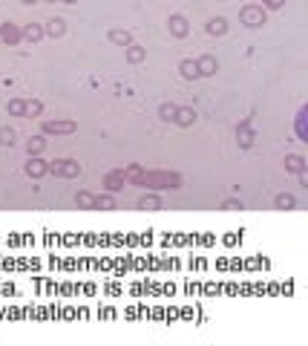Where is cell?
Returning <instances> with one entry per match:
<instances>
[{
    "label": "cell",
    "instance_id": "obj_14",
    "mask_svg": "<svg viewBox=\"0 0 308 346\" xmlns=\"http://www.w3.org/2000/svg\"><path fill=\"white\" fill-rule=\"evenodd\" d=\"M285 168H288L291 173H302V170H305V159L294 153V156H288V159H285Z\"/></svg>",
    "mask_w": 308,
    "mask_h": 346
},
{
    "label": "cell",
    "instance_id": "obj_12",
    "mask_svg": "<svg viewBox=\"0 0 308 346\" xmlns=\"http://www.w3.org/2000/svg\"><path fill=\"white\" fill-rule=\"evenodd\" d=\"M110 41H113V44H118V46H130L132 44L130 32H124V29H110Z\"/></svg>",
    "mask_w": 308,
    "mask_h": 346
},
{
    "label": "cell",
    "instance_id": "obj_22",
    "mask_svg": "<svg viewBox=\"0 0 308 346\" xmlns=\"http://www.w3.org/2000/svg\"><path fill=\"white\" fill-rule=\"evenodd\" d=\"M176 110H179L176 104H161L159 107V115L164 118V121H173V118H176Z\"/></svg>",
    "mask_w": 308,
    "mask_h": 346
},
{
    "label": "cell",
    "instance_id": "obj_21",
    "mask_svg": "<svg viewBox=\"0 0 308 346\" xmlns=\"http://www.w3.org/2000/svg\"><path fill=\"white\" fill-rule=\"evenodd\" d=\"M95 208H98V211H113L115 199H113V196H95Z\"/></svg>",
    "mask_w": 308,
    "mask_h": 346
},
{
    "label": "cell",
    "instance_id": "obj_30",
    "mask_svg": "<svg viewBox=\"0 0 308 346\" xmlns=\"http://www.w3.org/2000/svg\"><path fill=\"white\" fill-rule=\"evenodd\" d=\"M23 3H38V0H23Z\"/></svg>",
    "mask_w": 308,
    "mask_h": 346
},
{
    "label": "cell",
    "instance_id": "obj_26",
    "mask_svg": "<svg viewBox=\"0 0 308 346\" xmlns=\"http://www.w3.org/2000/svg\"><path fill=\"white\" fill-rule=\"evenodd\" d=\"M41 110H44V104H41V101H26V115H38Z\"/></svg>",
    "mask_w": 308,
    "mask_h": 346
},
{
    "label": "cell",
    "instance_id": "obj_3",
    "mask_svg": "<svg viewBox=\"0 0 308 346\" xmlns=\"http://www.w3.org/2000/svg\"><path fill=\"white\" fill-rule=\"evenodd\" d=\"M55 173H61V176H78L81 173V165L78 162H72V159H61V162H55L52 165Z\"/></svg>",
    "mask_w": 308,
    "mask_h": 346
},
{
    "label": "cell",
    "instance_id": "obj_24",
    "mask_svg": "<svg viewBox=\"0 0 308 346\" xmlns=\"http://www.w3.org/2000/svg\"><path fill=\"white\" fill-rule=\"evenodd\" d=\"M9 113L12 115H23V113H26V101H20V98L9 101Z\"/></svg>",
    "mask_w": 308,
    "mask_h": 346
},
{
    "label": "cell",
    "instance_id": "obj_17",
    "mask_svg": "<svg viewBox=\"0 0 308 346\" xmlns=\"http://www.w3.org/2000/svg\"><path fill=\"white\" fill-rule=\"evenodd\" d=\"M236 136H239V147H251V144H254V133H251V130H248V124H242L236 130Z\"/></svg>",
    "mask_w": 308,
    "mask_h": 346
},
{
    "label": "cell",
    "instance_id": "obj_4",
    "mask_svg": "<svg viewBox=\"0 0 308 346\" xmlns=\"http://www.w3.org/2000/svg\"><path fill=\"white\" fill-rule=\"evenodd\" d=\"M196 70H199V75H216L219 64H216V58H213V55H202V58L196 61Z\"/></svg>",
    "mask_w": 308,
    "mask_h": 346
},
{
    "label": "cell",
    "instance_id": "obj_8",
    "mask_svg": "<svg viewBox=\"0 0 308 346\" xmlns=\"http://www.w3.org/2000/svg\"><path fill=\"white\" fill-rule=\"evenodd\" d=\"M20 35H23V32H20L18 26H12V23H3V29H0V38H3L6 44H18Z\"/></svg>",
    "mask_w": 308,
    "mask_h": 346
},
{
    "label": "cell",
    "instance_id": "obj_20",
    "mask_svg": "<svg viewBox=\"0 0 308 346\" xmlns=\"http://www.w3.org/2000/svg\"><path fill=\"white\" fill-rule=\"evenodd\" d=\"M75 205H78V208H95V196L87 194V191H81V194L75 196Z\"/></svg>",
    "mask_w": 308,
    "mask_h": 346
},
{
    "label": "cell",
    "instance_id": "obj_10",
    "mask_svg": "<svg viewBox=\"0 0 308 346\" xmlns=\"http://www.w3.org/2000/svg\"><path fill=\"white\" fill-rule=\"evenodd\" d=\"M179 70H182V78H187V81L199 78V70H196V61H190V58H185V61L179 64Z\"/></svg>",
    "mask_w": 308,
    "mask_h": 346
},
{
    "label": "cell",
    "instance_id": "obj_15",
    "mask_svg": "<svg viewBox=\"0 0 308 346\" xmlns=\"http://www.w3.org/2000/svg\"><path fill=\"white\" fill-rule=\"evenodd\" d=\"M305 113H308V107H299V113H297V136L302 139V142H308V133H305Z\"/></svg>",
    "mask_w": 308,
    "mask_h": 346
},
{
    "label": "cell",
    "instance_id": "obj_1",
    "mask_svg": "<svg viewBox=\"0 0 308 346\" xmlns=\"http://www.w3.org/2000/svg\"><path fill=\"white\" fill-rule=\"evenodd\" d=\"M239 20H242L248 29L262 26V23H265V9H262V6H254V3H251V6H245V9L239 12Z\"/></svg>",
    "mask_w": 308,
    "mask_h": 346
},
{
    "label": "cell",
    "instance_id": "obj_23",
    "mask_svg": "<svg viewBox=\"0 0 308 346\" xmlns=\"http://www.w3.org/2000/svg\"><path fill=\"white\" fill-rule=\"evenodd\" d=\"M23 38H29V41H41V38H44V29L38 26V23H32V26L23 29Z\"/></svg>",
    "mask_w": 308,
    "mask_h": 346
},
{
    "label": "cell",
    "instance_id": "obj_6",
    "mask_svg": "<svg viewBox=\"0 0 308 346\" xmlns=\"http://www.w3.org/2000/svg\"><path fill=\"white\" fill-rule=\"evenodd\" d=\"M173 121H176L179 127H190V124L196 121V110H193V107H179Z\"/></svg>",
    "mask_w": 308,
    "mask_h": 346
},
{
    "label": "cell",
    "instance_id": "obj_28",
    "mask_svg": "<svg viewBox=\"0 0 308 346\" xmlns=\"http://www.w3.org/2000/svg\"><path fill=\"white\" fill-rule=\"evenodd\" d=\"M222 208H225V211H236V208H242V205H239L236 199H228V202L222 205Z\"/></svg>",
    "mask_w": 308,
    "mask_h": 346
},
{
    "label": "cell",
    "instance_id": "obj_18",
    "mask_svg": "<svg viewBox=\"0 0 308 346\" xmlns=\"http://www.w3.org/2000/svg\"><path fill=\"white\" fill-rule=\"evenodd\" d=\"M15 139H18V133H15V130L0 127V147H12V144H15Z\"/></svg>",
    "mask_w": 308,
    "mask_h": 346
},
{
    "label": "cell",
    "instance_id": "obj_13",
    "mask_svg": "<svg viewBox=\"0 0 308 346\" xmlns=\"http://www.w3.org/2000/svg\"><path fill=\"white\" fill-rule=\"evenodd\" d=\"M63 18H52L49 23H46V29H44V35H52V38H58V35H63Z\"/></svg>",
    "mask_w": 308,
    "mask_h": 346
},
{
    "label": "cell",
    "instance_id": "obj_25",
    "mask_svg": "<svg viewBox=\"0 0 308 346\" xmlns=\"http://www.w3.org/2000/svg\"><path fill=\"white\" fill-rule=\"evenodd\" d=\"M44 147H46L44 139H29V142H26V150H29V153H41Z\"/></svg>",
    "mask_w": 308,
    "mask_h": 346
},
{
    "label": "cell",
    "instance_id": "obj_7",
    "mask_svg": "<svg viewBox=\"0 0 308 346\" xmlns=\"http://www.w3.org/2000/svg\"><path fill=\"white\" fill-rule=\"evenodd\" d=\"M46 170H49V165H46V162H41V159H29V162H26V173H29V176L41 179Z\"/></svg>",
    "mask_w": 308,
    "mask_h": 346
},
{
    "label": "cell",
    "instance_id": "obj_16",
    "mask_svg": "<svg viewBox=\"0 0 308 346\" xmlns=\"http://www.w3.org/2000/svg\"><path fill=\"white\" fill-rule=\"evenodd\" d=\"M273 202H277V208H280V211H291V208L297 205V199H294L291 194H277V199H273Z\"/></svg>",
    "mask_w": 308,
    "mask_h": 346
},
{
    "label": "cell",
    "instance_id": "obj_19",
    "mask_svg": "<svg viewBox=\"0 0 308 346\" xmlns=\"http://www.w3.org/2000/svg\"><path fill=\"white\" fill-rule=\"evenodd\" d=\"M139 208H144V211H159V208H161V199H156V196H141V199H139Z\"/></svg>",
    "mask_w": 308,
    "mask_h": 346
},
{
    "label": "cell",
    "instance_id": "obj_5",
    "mask_svg": "<svg viewBox=\"0 0 308 346\" xmlns=\"http://www.w3.org/2000/svg\"><path fill=\"white\" fill-rule=\"evenodd\" d=\"M167 26H170V35H176V38H185L187 35V20L182 18V15H170V20H167Z\"/></svg>",
    "mask_w": 308,
    "mask_h": 346
},
{
    "label": "cell",
    "instance_id": "obj_2",
    "mask_svg": "<svg viewBox=\"0 0 308 346\" xmlns=\"http://www.w3.org/2000/svg\"><path fill=\"white\" fill-rule=\"evenodd\" d=\"M75 130H78V124H75V121H46V124H44V133H49V136L75 133Z\"/></svg>",
    "mask_w": 308,
    "mask_h": 346
},
{
    "label": "cell",
    "instance_id": "obj_27",
    "mask_svg": "<svg viewBox=\"0 0 308 346\" xmlns=\"http://www.w3.org/2000/svg\"><path fill=\"white\" fill-rule=\"evenodd\" d=\"M285 0H262V9H282Z\"/></svg>",
    "mask_w": 308,
    "mask_h": 346
},
{
    "label": "cell",
    "instance_id": "obj_9",
    "mask_svg": "<svg viewBox=\"0 0 308 346\" xmlns=\"http://www.w3.org/2000/svg\"><path fill=\"white\" fill-rule=\"evenodd\" d=\"M204 29H208V35H225V32H228V20L225 18H211Z\"/></svg>",
    "mask_w": 308,
    "mask_h": 346
},
{
    "label": "cell",
    "instance_id": "obj_11",
    "mask_svg": "<svg viewBox=\"0 0 308 346\" xmlns=\"http://www.w3.org/2000/svg\"><path fill=\"white\" fill-rule=\"evenodd\" d=\"M124 49H127V61L130 64H141L144 61V46H139V44H130V46H124Z\"/></svg>",
    "mask_w": 308,
    "mask_h": 346
},
{
    "label": "cell",
    "instance_id": "obj_29",
    "mask_svg": "<svg viewBox=\"0 0 308 346\" xmlns=\"http://www.w3.org/2000/svg\"><path fill=\"white\" fill-rule=\"evenodd\" d=\"M61 3H78V0H61Z\"/></svg>",
    "mask_w": 308,
    "mask_h": 346
}]
</instances>
